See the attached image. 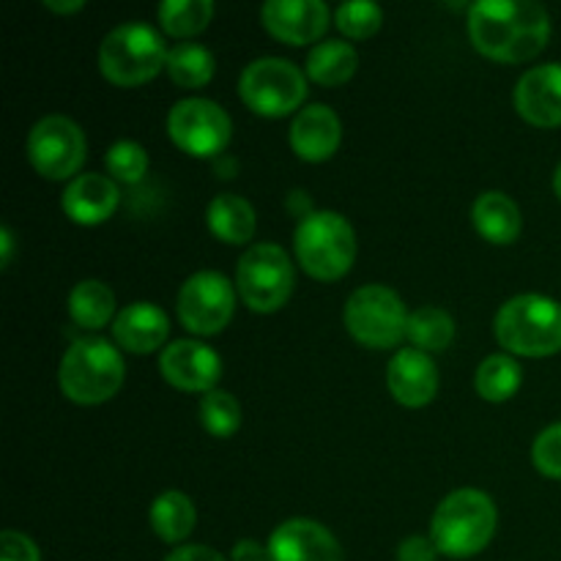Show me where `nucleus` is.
<instances>
[{"label":"nucleus","mask_w":561,"mask_h":561,"mask_svg":"<svg viewBox=\"0 0 561 561\" xmlns=\"http://www.w3.org/2000/svg\"><path fill=\"white\" fill-rule=\"evenodd\" d=\"M520 365L507 354H493L477 367L474 389L488 403H504L520 389Z\"/></svg>","instance_id":"27"},{"label":"nucleus","mask_w":561,"mask_h":561,"mask_svg":"<svg viewBox=\"0 0 561 561\" xmlns=\"http://www.w3.org/2000/svg\"><path fill=\"white\" fill-rule=\"evenodd\" d=\"M85 153V131L66 115H44L27 135V159L36 173L49 181L77 179Z\"/></svg>","instance_id":"10"},{"label":"nucleus","mask_w":561,"mask_h":561,"mask_svg":"<svg viewBox=\"0 0 561 561\" xmlns=\"http://www.w3.org/2000/svg\"><path fill=\"white\" fill-rule=\"evenodd\" d=\"M230 559L233 561H266L268 551H266V546H261L257 540H239L233 546Z\"/></svg>","instance_id":"37"},{"label":"nucleus","mask_w":561,"mask_h":561,"mask_svg":"<svg viewBox=\"0 0 561 561\" xmlns=\"http://www.w3.org/2000/svg\"><path fill=\"white\" fill-rule=\"evenodd\" d=\"M296 285L294 263L277 244H255L241 255L236 268V290L252 312H277Z\"/></svg>","instance_id":"8"},{"label":"nucleus","mask_w":561,"mask_h":561,"mask_svg":"<svg viewBox=\"0 0 561 561\" xmlns=\"http://www.w3.org/2000/svg\"><path fill=\"white\" fill-rule=\"evenodd\" d=\"M403 299L387 285H365L345 301V329L367 348H394L409 332Z\"/></svg>","instance_id":"9"},{"label":"nucleus","mask_w":561,"mask_h":561,"mask_svg":"<svg viewBox=\"0 0 561 561\" xmlns=\"http://www.w3.org/2000/svg\"><path fill=\"white\" fill-rule=\"evenodd\" d=\"M164 561H228V559L208 546H184V548H175V551Z\"/></svg>","instance_id":"36"},{"label":"nucleus","mask_w":561,"mask_h":561,"mask_svg":"<svg viewBox=\"0 0 561 561\" xmlns=\"http://www.w3.org/2000/svg\"><path fill=\"white\" fill-rule=\"evenodd\" d=\"M477 233L491 244H513L524 230V217L515 201L504 192H482L471 208Z\"/></svg>","instance_id":"21"},{"label":"nucleus","mask_w":561,"mask_h":561,"mask_svg":"<svg viewBox=\"0 0 561 561\" xmlns=\"http://www.w3.org/2000/svg\"><path fill=\"white\" fill-rule=\"evenodd\" d=\"M11 257H14V233H11V228H0V266L9 268Z\"/></svg>","instance_id":"38"},{"label":"nucleus","mask_w":561,"mask_h":561,"mask_svg":"<svg viewBox=\"0 0 561 561\" xmlns=\"http://www.w3.org/2000/svg\"><path fill=\"white\" fill-rule=\"evenodd\" d=\"M343 137L337 113L327 104H307L290 124V148L305 162H327L334 157Z\"/></svg>","instance_id":"18"},{"label":"nucleus","mask_w":561,"mask_h":561,"mask_svg":"<svg viewBox=\"0 0 561 561\" xmlns=\"http://www.w3.org/2000/svg\"><path fill=\"white\" fill-rule=\"evenodd\" d=\"M387 387L400 405L422 409L438 392L436 362L416 348H403L389 359Z\"/></svg>","instance_id":"16"},{"label":"nucleus","mask_w":561,"mask_h":561,"mask_svg":"<svg viewBox=\"0 0 561 561\" xmlns=\"http://www.w3.org/2000/svg\"><path fill=\"white\" fill-rule=\"evenodd\" d=\"M236 310V288L225 274L197 272L179 290V321L197 337L219 334Z\"/></svg>","instance_id":"12"},{"label":"nucleus","mask_w":561,"mask_h":561,"mask_svg":"<svg viewBox=\"0 0 561 561\" xmlns=\"http://www.w3.org/2000/svg\"><path fill=\"white\" fill-rule=\"evenodd\" d=\"M469 36L485 58L524 64L546 49L551 14L537 0H480L469 5Z\"/></svg>","instance_id":"1"},{"label":"nucleus","mask_w":561,"mask_h":561,"mask_svg":"<svg viewBox=\"0 0 561 561\" xmlns=\"http://www.w3.org/2000/svg\"><path fill=\"white\" fill-rule=\"evenodd\" d=\"M168 135L190 157H217L228 148L233 124L225 107L211 99H181L168 115Z\"/></svg>","instance_id":"11"},{"label":"nucleus","mask_w":561,"mask_h":561,"mask_svg":"<svg viewBox=\"0 0 561 561\" xmlns=\"http://www.w3.org/2000/svg\"><path fill=\"white\" fill-rule=\"evenodd\" d=\"M208 228L225 244H247L255 236V208L247 197L225 192L217 195L208 206Z\"/></svg>","instance_id":"22"},{"label":"nucleus","mask_w":561,"mask_h":561,"mask_svg":"<svg viewBox=\"0 0 561 561\" xmlns=\"http://www.w3.org/2000/svg\"><path fill=\"white\" fill-rule=\"evenodd\" d=\"M239 96L263 118H283L307 99V75L285 58H257L241 71Z\"/></svg>","instance_id":"7"},{"label":"nucleus","mask_w":561,"mask_h":561,"mask_svg":"<svg viewBox=\"0 0 561 561\" xmlns=\"http://www.w3.org/2000/svg\"><path fill=\"white\" fill-rule=\"evenodd\" d=\"M148 520H151V529L159 540L175 546V542L186 540L192 535L197 524V510L186 493L168 491L151 504Z\"/></svg>","instance_id":"24"},{"label":"nucleus","mask_w":561,"mask_h":561,"mask_svg":"<svg viewBox=\"0 0 561 561\" xmlns=\"http://www.w3.org/2000/svg\"><path fill=\"white\" fill-rule=\"evenodd\" d=\"M405 337L414 343L416 351H444L455 340V321L442 307H420L409 316V332Z\"/></svg>","instance_id":"28"},{"label":"nucleus","mask_w":561,"mask_h":561,"mask_svg":"<svg viewBox=\"0 0 561 561\" xmlns=\"http://www.w3.org/2000/svg\"><path fill=\"white\" fill-rule=\"evenodd\" d=\"M496 504L488 493L463 488L438 504L431 520V540L449 559H469L485 551L496 531Z\"/></svg>","instance_id":"2"},{"label":"nucleus","mask_w":561,"mask_h":561,"mask_svg":"<svg viewBox=\"0 0 561 561\" xmlns=\"http://www.w3.org/2000/svg\"><path fill=\"white\" fill-rule=\"evenodd\" d=\"M356 66H359V55L343 38H327L307 55V77L318 85H343L356 75Z\"/></svg>","instance_id":"23"},{"label":"nucleus","mask_w":561,"mask_h":561,"mask_svg":"<svg viewBox=\"0 0 561 561\" xmlns=\"http://www.w3.org/2000/svg\"><path fill=\"white\" fill-rule=\"evenodd\" d=\"M104 164L113 179L124 181V184H137L148 170V153L140 142L118 140L115 146H110Z\"/></svg>","instance_id":"32"},{"label":"nucleus","mask_w":561,"mask_h":561,"mask_svg":"<svg viewBox=\"0 0 561 561\" xmlns=\"http://www.w3.org/2000/svg\"><path fill=\"white\" fill-rule=\"evenodd\" d=\"M0 561H42L36 542L27 535L14 529H5L0 535Z\"/></svg>","instance_id":"34"},{"label":"nucleus","mask_w":561,"mask_h":561,"mask_svg":"<svg viewBox=\"0 0 561 561\" xmlns=\"http://www.w3.org/2000/svg\"><path fill=\"white\" fill-rule=\"evenodd\" d=\"M496 340L504 351L542 359L561 351V305L542 294H520L496 312Z\"/></svg>","instance_id":"4"},{"label":"nucleus","mask_w":561,"mask_h":561,"mask_svg":"<svg viewBox=\"0 0 561 561\" xmlns=\"http://www.w3.org/2000/svg\"><path fill=\"white\" fill-rule=\"evenodd\" d=\"M381 22V5L370 3V0H351V3L340 5L334 14V25L348 38H370L373 33H378Z\"/></svg>","instance_id":"31"},{"label":"nucleus","mask_w":561,"mask_h":561,"mask_svg":"<svg viewBox=\"0 0 561 561\" xmlns=\"http://www.w3.org/2000/svg\"><path fill=\"white\" fill-rule=\"evenodd\" d=\"M69 316L82 329H104L115 316V294L102 279H82L69 294Z\"/></svg>","instance_id":"25"},{"label":"nucleus","mask_w":561,"mask_h":561,"mask_svg":"<svg viewBox=\"0 0 561 561\" xmlns=\"http://www.w3.org/2000/svg\"><path fill=\"white\" fill-rule=\"evenodd\" d=\"M124 373V356L110 340L85 337L71 343L60 359L58 383L71 403L99 405L118 394Z\"/></svg>","instance_id":"3"},{"label":"nucleus","mask_w":561,"mask_h":561,"mask_svg":"<svg viewBox=\"0 0 561 561\" xmlns=\"http://www.w3.org/2000/svg\"><path fill=\"white\" fill-rule=\"evenodd\" d=\"M44 5H47L49 11H58V14H75V11H80L82 0H66V3H58V0H44Z\"/></svg>","instance_id":"39"},{"label":"nucleus","mask_w":561,"mask_h":561,"mask_svg":"<svg viewBox=\"0 0 561 561\" xmlns=\"http://www.w3.org/2000/svg\"><path fill=\"white\" fill-rule=\"evenodd\" d=\"M214 69H217V60L197 42H181L175 47H170L168 64H164V71H168V77L179 88L208 85L214 77Z\"/></svg>","instance_id":"26"},{"label":"nucleus","mask_w":561,"mask_h":561,"mask_svg":"<svg viewBox=\"0 0 561 561\" xmlns=\"http://www.w3.org/2000/svg\"><path fill=\"white\" fill-rule=\"evenodd\" d=\"M201 422L211 436L230 438L241 427V405L225 389H211L201 398Z\"/></svg>","instance_id":"30"},{"label":"nucleus","mask_w":561,"mask_h":561,"mask_svg":"<svg viewBox=\"0 0 561 561\" xmlns=\"http://www.w3.org/2000/svg\"><path fill=\"white\" fill-rule=\"evenodd\" d=\"M159 370L181 392H211L222 378V359L201 340H175L159 356Z\"/></svg>","instance_id":"13"},{"label":"nucleus","mask_w":561,"mask_h":561,"mask_svg":"<svg viewBox=\"0 0 561 561\" xmlns=\"http://www.w3.org/2000/svg\"><path fill=\"white\" fill-rule=\"evenodd\" d=\"M164 38L148 22H124L104 36L99 69L113 85L135 88L153 80L168 64Z\"/></svg>","instance_id":"5"},{"label":"nucleus","mask_w":561,"mask_h":561,"mask_svg":"<svg viewBox=\"0 0 561 561\" xmlns=\"http://www.w3.org/2000/svg\"><path fill=\"white\" fill-rule=\"evenodd\" d=\"M553 190H557V195L561 201V164L557 168V173H553Z\"/></svg>","instance_id":"40"},{"label":"nucleus","mask_w":561,"mask_h":561,"mask_svg":"<svg viewBox=\"0 0 561 561\" xmlns=\"http://www.w3.org/2000/svg\"><path fill=\"white\" fill-rule=\"evenodd\" d=\"M296 257L310 277L332 283L351 272L356 261V233L337 211H312L294 236Z\"/></svg>","instance_id":"6"},{"label":"nucleus","mask_w":561,"mask_h":561,"mask_svg":"<svg viewBox=\"0 0 561 561\" xmlns=\"http://www.w3.org/2000/svg\"><path fill=\"white\" fill-rule=\"evenodd\" d=\"M263 27L285 44H312L329 31V5L323 0H268L261 9Z\"/></svg>","instance_id":"15"},{"label":"nucleus","mask_w":561,"mask_h":561,"mask_svg":"<svg viewBox=\"0 0 561 561\" xmlns=\"http://www.w3.org/2000/svg\"><path fill=\"white\" fill-rule=\"evenodd\" d=\"M266 561H345L337 537L310 518H290L272 531Z\"/></svg>","instance_id":"14"},{"label":"nucleus","mask_w":561,"mask_h":561,"mask_svg":"<svg viewBox=\"0 0 561 561\" xmlns=\"http://www.w3.org/2000/svg\"><path fill=\"white\" fill-rule=\"evenodd\" d=\"M438 548L431 537H405L398 548V561H436Z\"/></svg>","instance_id":"35"},{"label":"nucleus","mask_w":561,"mask_h":561,"mask_svg":"<svg viewBox=\"0 0 561 561\" xmlns=\"http://www.w3.org/2000/svg\"><path fill=\"white\" fill-rule=\"evenodd\" d=\"M214 16L211 0H164L159 5V25L175 38H190L206 31Z\"/></svg>","instance_id":"29"},{"label":"nucleus","mask_w":561,"mask_h":561,"mask_svg":"<svg viewBox=\"0 0 561 561\" xmlns=\"http://www.w3.org/2000/svg\"><path fill=\"white\" fill-rule=\"evenodd\" d=\"M531 460H535L540 474L551 477V480H561V422L546 427V431L535 438Z\"/></svg>","instance_id":"33"},{"label":"nucleus","mask_w":561,"mask_h":561,"mask_svg":"<svg viewBox=\"0 0 561 561\" xmlns=\"http://www.w3.org/2000/svg\"><path fill=\"white\" fill-rule=\"evenodd\" d=\"M121 203V192L110 175L102 173H82L69 181L64 192L66 217L77 225H102L115 214Z\"/></svg>","instance_id":"19"},{"label":"nucleus","mask_w":561,"mask_h":561,"mask_svg":"<svg viewBox=\"0 0 561 561\" xmlns=\"http://www.w3.org/2000/svg\"><path fill=\"white\" fill-rule=\"evenodd\" d=\"M515 110L535 126H561V64L526 71L515 85Z\"/></svg>","instance_id":"17"},{"label":"nucleus","mask_w":561,"mask_h":561,"mask_svg":"<svg viewBox=\"0 0 561 561\" xmlns=\"http://www.w3.org/2000/svg\"><path fill=\"white\" fill-rule=\"evenodd\" d=\"M168 312L159 305H151V301H135V305L124 307L113 321V337L118 348L137 356L153 354L168 340Z\"/></svg>","instance_id":"20"}]
</instances>
